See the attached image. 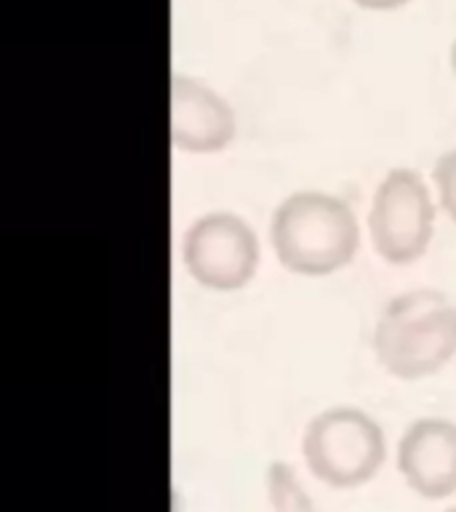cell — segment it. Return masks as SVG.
<instances>
[{
    "label": "cell",
    "instance_id": "cell-1",
    "mask_svg": "<svg viewBox=\"0 0 456 512\" xmlns=\"http://www.w3.org/2000/svg\"><path fill=\"white\" fill-rule=\"evenodd\" d=\"M270 240L278 262L288 272L326 278L358 256L360 224L347 200L328 192L302 190L278 206Z\"/></svg>",
    "mask_w": 456,
    "mask_h": 512
},
{
    "label": "cell",
    "instance_id": "cell-2",
    "mask_svg": "<svg viewBox=\"0 0 456 512\" xmlns=\"http://www.w3.org/2000/svg\"><path fill=\"white\" fill-rule=\"evenodd\" d=\"M374 355L403 382L443 371L456 355V302L435 288L395 296L376 320Z\"/></svg>",
    "mask_w": 456,
    "mask_h": 512
},
{
    "label": "cell",
    "instance_id": "cell-3",
    "mask_svg": "<svg viewBox=\"0 0 456 512\" xmlns=\"http://www.w3.org/2000/svg\"><path fill=\"white\" fill-rule=\"evenodd\" d=\"M307 470L331 488H358L374 480L387 459L382 427L355 406L318 414L302 435Z\"/></svg>",
    "mask_w": 456,
    "mask_h": 512
},
{
    "label": "cell",
    "instance_id": "cell-4",
    "mask_svg": "<svg viewBox=\"0 0 456 512\" xmlns=\"http://www.w3.org/2000/svg\"><path fill=\"white\" fill-rule=\"evenodd\" d=\"M368 232L374 251L387 264L419 262L435 235V203L414 168H392L371 200Z\"/></svg>",
    "mask_w": 456,
    "mask_h": 512
},
{
    "label": "cell",
    "instance_id": "cell-5",
    "mask_svg": "<svg viewBox=\"0 0 456 512\" xmlns=\"http://www.w3.org/2000/svg\"><path fill=\"white\" fill-rule=\"evenodd\" d=\"M184 264L203 286L238 291L259 267V240L240 216L208 214L184 238Z\"/></svg>",
    "mask_w": 456,
    "mask_h": 512
},
{
    "label": "cell",
    "instance_id": "cell-6",
    "mask_svg": "<svg viewBox=\"0 0 456 512\" xmlns=\"http://www.w3.org/2000/svg\"><path fill=\"white\" fill-rule=\"evenodd\" d=\"M398 470L411 491L424 499L456 494V424L424 416L408 424L398 443Z\"/></svg>",
    "mask_w": 456,
    "mask_h": 512
},
{
    "label": "cell",
    "instance_id": "cell-7",
    "mask_svg": "<svg viewBox=\"0 0 456 512\" xmlns=\"http://www.w3.org/2000/svg\"><path fill=\"white\" fill-rule=\"evenodd\" d=\"M171 131L182 150L219 152L235 136V115L230 104L200 80L174 78Z\"/></svg>",
    "mask_w": 456,
    "mask_h": 512
},
{
    "label": "cell",
    "instance_id": "cell-8",
    "mask_svg": "<svg viewBox=\"0 0 456 512\" xmlns=\"http://www.w3.org/2000/svg\"><path fill=\"white\" fill-rule=\"evenodd\" d=\"M267 488H270L272 512H318L310 494L296 478V472L283 462H275L267 472Z\"/></svg>",
    "mask_w": 456,
    "mask_h": 512
},
{
    "label": "cell",
    "instance_id": "cell-9",
    "mask_svg": "<svg viewBox=\"0 0 456 512\" xmlns=\"http://www.w3.org/2000/svg\"><path fill=\"white\" fill-rule=\"evenodd\" d=\"M432 179H435V187H438L440 208H443L448 214V219L456 224V150L446 152V155L435 163Z\"/></svg>",
    "mask_w": 456,
    "mask_h": 512
},
{
    "label": "cell",
    "instance_id": "cell-10",
    "mask_svg": "<svg viewBox=\"0 0 456 512\" xmlns=\"http://www.w3.org/2000/svg\"><path fill=\"white\" fill-rule=\"evenodd\" d=\"M355 6L368 8V11H392V8L406 6L408 0H352Z\"/></svg>",
    "mask_w": 456,
    "mask_h": 512
},
{
    "label": "cell",
    "instance_id": "cell-11",
    "mask_svg": "<svg viewBox=\"0 0 456 512\" xmlns=\"http://www.w3.org/2000/svg\"><path fill=\"white\" fill-rule=\"evenodd\" d=\"M451 67H454V75H456V38H454V46H451Z\"/></svg>",
    "mask_w": 456,
    "mask_h": 512
},
{
    "label": "cell",
    "instance_id": "cell-12",
    "mask_svg": "<svg viewBox=\"0 0 456 512\" xmlns=\"http://www.w3.org/2000/svg\"><path fill=\"white\" fill-rule=\"evenodd\" d=\"M446 512H456V507H448V510Z\"/></svg>",
    "mask_w": 456,
    "mask_h": 512
}]
</instances>
